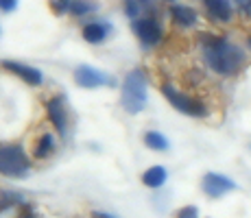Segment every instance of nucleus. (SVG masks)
<instances>
[{"mask_svg": "<svg viewBox=\"0 0 251 218\" xmlns=\"http://www.w3.org/2000/svg\"><path fill=\"white\" fill-rule=\"evenodd\" d=\"M24 201L22 194H18V192H9V190H0V212L9 210V207L13 205H20Z\"/></svg>", "mask_w": 251, "mask_h": 218, "instance_id": "17", "label": "nucleus"}, {"mask_svg": "<svg viewBox=\"0 0 251 218\" xmlns=\"http://www.w3.org/2000/svg\"><path fill=\"white\" fill-rule=\"evenodd\" d=\"M46 111H48V118L50 122L55 124L57 133L59 135H66V105H64V98L61 96H55L46 103Z\"/></svg>", "mask_w": 251, "mask_h": 218, "instance_id": "9", "label": "nucleus"}, {"mask_svg": "<svg viewBox=\"0 0 251 218\" xmlns=\"http://www.w3.org/2000/svg\"><path fill=\"white\" fill-rule=\"evenodd\" d=\"M28 157L20 146H0V174L24 177L28 172Z\"/></svg>", "mask_w": 251, "mask_h": 218, "instance_id": "4", "label": "nucleus"}, {"mask_svg": "<svg viewBox=\"0 0 251 218\" xmlns=\"http://www.w3.org/2000/svg\"><path fill=\"white\" fill-rule=\"evenodd\" d=\"M162 92L168 98V103H171L175 109H179L181 114L195 116V118H205L207 116V107L199 98H195V96H190V94H183V92H179L175 85H171V83L162 85Z\"/></svg>", "mask_w": 251, "mask_h": 218, "instance_id": "3", "label": "nucleus"}, {"mask_svg": "<svg viewBox=\"0 0 251 218\" xmlns=\"http://www.w3.org/2000/svg\"><path fill=\"white\" fill-rule=\"evenodd\" d=\"M164 181H166V168L164 166H151L147 172L142 174V183L147 188H162Z\"/></svg>", "mask_w": 251, "mask_h": 218, "instance_id": "12", "label": "nucleus"}, {"mask_svg": "<svg viewBox=\"0 0 251 218\" xmlns=\"http://www.w3.org/2000/svg\"><path fill=\"white\" fill-rule=\"evenodd\" d=\"M105 35H107V26L100 22H90L83 26V40L90 42V44H99L105 40Z\"/></svg>", "mask_w": 251, "mask_h": 218, "instance_id": "13", "label": "nucleus"}, {"mask_svg": "<svg viewBox=\"0 0 251 218\" xmlns=\"http://www.w3.org/2000/svg\"><path fill=\"white\" fill-rule=\"evenodd\" d=\"M203 192L207 196H223L225 192H231L236 190V183L231 181L229 177H225V174H219V172H207L203 177Z\"/></svg>", "mask_w": 251, "mask_h": 218, "instance_id": "5", "label": "nucleus"}, {"mask_svg": "<svg viewBox=\"0 0 251 218\" xmlns=\"http://www.w3.org/2000/svg\"><path fill=\"white\" fill-rule=\"evenodd\" d=\"M70 2H72V0H52V9H55L57 13L70 11Z\"/></svg>", "mask_w": 251, "mask_h": 218, "instance_id": "19", "label": "nucleus"}, {"mask_svg": "<svg viewBox=\"0 0 251 218\" xmlns=\"http://www.w3.org/2000/svg\"><path fill=\"white\" fill-rule=\"evenodd\" d=\"M207 13L216 22H229L231 20V4L229 0H203Z\"/></svg>", "mask_w": 251, "mask_h": 218, "instance_id": "10", "label": "nucleus"}, {"mask_svg": "<svg viewBox=\"0 0 251 218\" xmlns=\"http://www.w3.org/2000/svg\"><path fill=\"white\" fill-rule=\"evenodd\" d=\"M99 9V4L92 2V0H72L70 2V13L75 16H85V13H92Z\"/></svg>", "mask_w": 251, "mask_h": 218, "instance_id": "16", "label": "nucleus"}, {"mask_svg": "<svg viewBox=\"0 0 251 218\" xmlns=\"http://www.w3.org/2000/svg\"><path fill=\"white\" fill-rule=\"evenodd\" d=\"M199 216V210H197L195 205H188V207H181L179 212H177V218H197Z\"/></svg>", "mask_w": 251, "mask_h": 218, "instance_id": "18", "label": "nucleus"}, {"mask_svg": "<svg viewBox=\"0 0 251 218\" xmlns=\"http://www.w3.org/2000/svg\"><path fill=\"white\" fill-rule=\"evenodd\" d=\"M144 144H147L149 148H153V151H166L168 148V140L164 138L162 133H157V131H149V133L144 135Z\"/></svg>", "mask_w": 251, "mask_h": 218, "instance_id": "14", "label": "nucleus"}, {"mask_svg": "<svg viewBox=\"0 0 251 218\" xmlns=\"http://www.w3.org/2000/svg\"><path fill=\"white\" fill-rule=\"evenodd\" d=\"M18 7V0H0V9L2 11H13Z\"/></svg>", "mask_w": 251, "mask_h": 218, "instance_id": "20", "label": "nucleus"}, {"mask_svg": "<svg viewBox=\"0 0 251 218\" xmlns=\"http://www.w3.org/2000/svg\"><path fill=\"white\" fill-rule=\"evenodd\" d=\"M2 68H7L9 72L18 74L24 83H28V85H42V81H44V76H42V72L37 70V68L22 66V64H18V61H2Z\"/></svg>", "mask_w": 251, "mask_h": 218, "instance_id": "8", "label": "nucleus"}, {"mask_svg": "<svg viewBox=\"0 0 251 218\" xmlns=\"http://www.w3.org/2000/svg\"><path fill=\"white\" fill-rule=\"evenodd\" d=\"M123 107L129 114H140V111L147 107V79H144L142 70H133L125 76Z\"/></svg>", "mask_w": 251, "mask_h": 218, "instance_id": "2", "label": "nucleus"}, {"mask_svg": "<svg viewBox=\"0 0 251 218\" xmlns=\"http://www.w3.org/2000/svg\"><path fill=\"white\" fill-rule=\"evenodd\" d=\"M18 218H35V216H33V214H31V212H24V214H20V216H18Z\"/></svg>", "mask_w": 251, "mask_h": 218, "instance_id": "22", "label": "nucleus"}, {"mask_svg": "<svg viewBox=\"0 0 251 218\" xmlns=\"http://www.w3.org/2000/svg\"><path fill=\"white\" fill-rule=\"evenodd\" d=\"M92 218H116V216L107 214V212H92Z\"/></svg>", "mask_w": 251, "mask_h": 218, "instance_id": "21", "label": "nucleus"}, {"mask_svg": "<svg viewBox=\"0 0 251 218\" xmlns=\"http://www.w3.org/2000/svg\"><path fill=\"white\" fill-rule=\"evenodd\" d=\"M75 81L81 87H88V90H94V87L105 85V83H112V79H109L107 74L99 72L96 68H92V66H79L76 68L75 70Z\"/></svg>", "mask_w": 251, "mask_h": 218, "instance_id": "6", "label": "nucleus"}, {"mask_svg": "<svg viewBox=\"0 0 251 218\" xmlns=\"http://www.w3.org/2000/svg\"><path fill=\"white\" fill-rule=\"evenodd\" d=\"M52 151H55V138H52V135H42L40 144H37V148H35V157L46 159Z\"/></svg>", "mask_w": 251, "mask_h": 218, "instance_id": "15", "label": "nucleus"}, {"mask_svg": "<svg viewBox=\"0 0 251 218\" xmlns=\"http://www.w3.org/2000/svg\"><path fill=\"white\" fill-rule=\"evenodd\" d=\"M203 44V59L210 70H214L221 76H234L245 66V55L238 46L229 44L225 37L205 35L201 37Z\"/></svg>", "mask_w": 251, "mask_h": 218, "instance_id": "1", "label": "nucleus"}, {"mask_svg": "<svg viewBox=\"0 0 251 218\" xmlns=\"http://www.w3.org/2000/svg\"><path fill=\"white\" fill-rule=\"evenodd\" d=\"M133 31L138 33V37L142 40L144 44L153 46L162 40V28L153 18H140V20L133 22Z\"/></svg>", "mask_w": 251, "mask_h": 218, "instance_id": "7", "label": "nucleus"}, {"mask_svg": "<svg viewBox=\"0 0 251 218\" xmlns=\"http://www.w3.org/2000/svg\"><path fill=\"white\" fill-rule=\"evenodd\" d=\"M247 46H249V48H251V35H249V37H247Z\"/></svg>", "mask_w": 251, "mask_h": 218, "instance_id": "23", "label": "nucleus"}, {"mask_svg": "<svg viewBox=\"0 0 251 218\" xmlns=\"http://www.w3.org/2000/svg\"><path fill=\"white\" fill-rule=\"evenodd\" d=\"M171 16H173V20L177 24H181V26H192V24L197 22V11L192 7H188V4H173Z\"/></svg>", "mask_w": 251, "mask_h": 218, "instance_id": "11", "label": "nucleus"}]
</instances>
